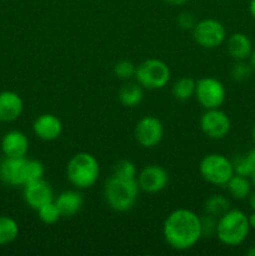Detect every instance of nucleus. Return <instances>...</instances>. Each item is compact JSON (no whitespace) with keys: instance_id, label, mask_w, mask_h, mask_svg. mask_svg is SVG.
I'll list each match as a JSON object with an SVG mask.
<instances>
[{"instance_id":"obj_5","label":"nucleus","mask_w":255,"mask_h":256,"mask_svg":"<svg viewBox=\"0 0 255 256\" xmlns=\"http://www.w3.org/2000/svg\"><path fill=\"white\" fill-rule=\"evenodd\" d=\"M172 72L166 62L159 59H148L136 66L135 79L144 89H164L170 82Z\"/></svg>"},{"instance_id":"obj_6","label":"nucleus","mask_w":255,"mask_h":256,"mask_svg":"<svg viewBox=\"0 0 255 256\" xmlns=\"http://www.w3.org/2000/svg\"><path fill=\"white\" fill-rule=\"evenodd\" d=\"M199 172L205 182L216 186H225L235 174L232 160L222 154L206 155L200 162Z\"/></svg>"},{"instance_id":"obj_34","label":"nucleus","mask_w":255,"mask_h":256,"mask_svg":"<svg viewBox=\"0 0 255 256\" xmlns=\"http://www.w3.org/2000/svg\"><path fill=\"white\" fill-rule=\"evenodd\" d=\"M248 220H249L250 229H254L255 230V212H252V215H249V216H248Z\"/></svg>"},{"instance_id":"obj_39","label":"nucleus","mask_w":255,"mask_h":256,"mask_svg":"<svg viewBox=\"0 0 255 256\" xmlns=\"http://www.w3.org/2000/svg\"><path fill=\"white\" fill-rule=\"evenodd\" d=\"M250 182H252V186H255V172L250 175Z\"/></svg>"},{"instance_id":"obj_13","label":"nucleus","mask_w":255,"mask_h":256,"mask_svg":"<svg viewBox=\"0 0 255 256\" xmlns=\"http://www.w3.org/2000/svg\"><path fill=\"white\" fill-rule=\"evenodd\" d=\"M24 200L34 210H39L45 204L54 202V192L44 179L30 182L24 185Z\"/></svg>"},{"instance_id":"obj_30","label":"nucleus","mask_w":255,"mask_h":256,"mask_svg":"<svg viewBox=\"0 0 255 256\" xmlns=\"http://www.w3.org/2000/svg\"><path fill=\"white\" fill-rule=\"evenodd\" d=\"M232 166H234V172L236 175L250 178V175H252V172L249 162L246 160V156L239 158V159H236L235 162H232Z\"/></svg>"},{"instance_id":"obj_25","label":"nucleus","mask_w":255,"mask_h":256,"mask_svg":"<svg viewBox=\"0 0 255 256\" xmlns=\"http://www.w3.org/2000/svg\"><path fill=\"white\" fill-rule=\"evenodd\" d=\"M135 72H136V65L129 60H122L114 66V74L119 79L130 80L132 78H135Z\"/></svg>"},{"instance_id":"obj_3","label":"nucleus","mask_w":255,"mask_h":256,"mask_svg":"<svg viewBox=\"0 0 255 256\" xmlns=\"http://www.w3.org/2000/svg\"><path fill=\"white\" fill-rule=\"evenodd\" d=\"M66 176L70 184L78 190L90 189L100 176V165L96 158L89 152H79L69 160Z\"/></svg>"},{"instance_id":"obj_22","label":"nucleus","mask_w":255,"mask_h":256,"mask_svg":"<svg viewBox=\"0 0 255 256\" xmlns=\"http://www.w3.org/2000/svg\"><path fill=\"white\" fill-rule=\"evenodd\" d=\"M195 89H196V82L192 78H182L172 85V95L176 100L186 102L192 96H195Z\"/></svg>"},{"instance_id":"obj_27","label":"nucleus","mask_w":255,"mask_h":256,"mask_svg":"<svg viewBox=\"0 0 255 256\" xmlns=\"http://www.w3.org/2000/svg\"><path fill=\"white\" fill-rule=\"evenodd\" d=\"M252 72L254 70H252V65L246 64L245 60L244 62H238L232 69V78L235 82H245V80L250 79Z\"/></svg>"},{"instance_id":"obj_26","label":"nucleus","mask_w":255,"mask_h":256,"mask_svg":"<svg viewBox=\"0 0 255 256\" xmlns=\"http://www.w3.org/2000/svg\"><path fill=\"white\" fill-rule=\"evenodd\" d=\"M45 166L39 160H28L26 162V184L44 178Z\"/></svg>"},{"instance_id":"obj_20","label":"nucleus","mask_w":255,"mask_h":256,"mask_svg":"<svg viewBox=\"0 0 255 256\" xmlns=\"http://www.w3.org/2000/svg\"><path fill=\"white\" fill-rule=\"evenodd\" d=\"M225 186L235 200H244L252 194V184L249 178L234 174Z\"/></svg>"},{"instance_id":"obj_37","label":"nucleus","mask_w":255,"mask_h":256,"mask_svg":"<svg viewBox=\"0 0 255 256\" xmlns=\"http://www.w3.org/2000/svg\"><path fill=\"white\" fill-rule=\"evenodd\" d=\"M250 65H252V70L255 72V50H252V56H250Z\"/></svg>"},{"instance_id":"obj_35","label":"nucleus","mask_w":255,"mask_h":256,"mask_svg":"<svg viewBox=\"0 0 255 256\" xmlns=\"http://www.w3.org/2000/svg\"><path fill=\"white\" fill-rule=\"evenodd\" d=\"M249 12L252 14V16L255 19V0H252L249 4Z\"/></svg>"},{"instance_id":"obj_11","label":"nucleus","mask_w":255,"mask_h":256,"mask_svg":"<svg viewBox=\"0 0 255 256\" xmlns=\"http://www.w3.org/2000/svg\"><path fill=\"white\" fill-rule=\"evenodd\" d=\"M140 190L148 194H158L169 184V174L160 165H149L138 175Z\"/></svg>"},{"instance_id":"obj_7","label":"nucleus","mask_w":255,"mask_h":256,"mask_svg":"<svg viewBox=\"0 0 255 256\" xmlns=\"http://www.w3.org/2000/svg\"><path fill=\"white\" fill-rule=\"evenodd\" d=\"M192 39L204 49H215L226 40V29L215 19H204L192 28Z\"/></svg>"},{"instance_id":"obj_36","label":"nucleus","mask_w":255,"mask_h":256,"mask_svg":"<svg viewBox=\"0 0 255 256\" xmlns=\"http://www.w3.org/2000/svg\"><path fill=\"white\" fill-rule=\"evenodd\" d=\"M250 206H252V212H255V192H252V194H250Z\"/></svg>"},{"instance_id":"obj_33","label":"nucleus","mask_w":255,"mask_h":256,"mask_svg":"<svg viewBox=\"0 0 255 256\" xmlns=\"http://www.w3.org/2000/svg\"><path fill=\"white\" fill-rule=\"evenodd\" d=\"M164 2H168V4L172 5V6H182V5L186 4L189 0H164Z\"/></svg>"},{"instance_id":"obj_24","label":"nucleus","mask_w":255,"mask_h":256,"mask_svg":"<svg viewBox=\"0 0 255 256\" xmlns=\"http://www.w3.org/2000/svg\"><path fill=\"white\" fill-rule=\"evenodd\" d=\"M38 216H39L40 222H44L45 225L56 224V222L62 219V215H60V212L59 209H58L55 202L45 204L44 206L40 208V209L38 210Z\"/></svg>"},{"instance_id":"obj_4","label":"nucleus","mask_w":255,"mask_h":256,"mask_svg":"<svg viewBox=\"0 0 255 256\" xmlns=\"http://www.w3.org/2000/svg\"><path fill=\"white\" fill-rule=\"evenodd\" d=\"M250 232L248 215L242 210L230 209L218 219L216 238L226 246H239L248 239Z\"/></svg>"},{"instance_id":"obj_1","label":"nucleus","mask_w":255,"mask_h":256,"mask_svg":"<svg viewBox=\"0 0 255 256\" xmlns=\"http://www.w3.org/2000/svg\"><path fill=\"white\" fill-rule=\"evenodd\" d=\"M162 234L172 249L189 250L202 238V220L192 210L176 209L165 219Z\"/></svg>"},{"instance_id":"obj_8","label":"nucleus","mask_w":255,"mask_h":256,"mask_svg":"<svg viewBox=\"0 0 255 256\" xmlns=\"http://www.w3.org/2000/svg\"><path fill=\"white\" fill-rule=\"evenodd\" d=\"M195 98L204 109H219L226 99V90L220 80L202 78L196 82Z\"/></svg>"},{"instance_id":"obj_38","label":"nucleus","mask_w":255,"mask_h":256,"mask_svg":"<svg viewBox=\"0 0 255 256\" xmlns=\"http://www.w3.org/2000/svg\"><path fill=\"white\" fill-rule=\"evenodd\" d=\"M246 255H249V256H255V246L250 248V249L246 252Z\"/></svg>"},{"instance_id":"obj_19","label":"nucleus","mask_w":255,"mask_h":256,"mask_svg":"<svg viewBox=\"0 0 255 256\" xmlns=\"http://www.w3.org/2000/svg\"><path fill=\"white\" fill-rule=\"evenodd\" d=\"M144 88L139 82H126L119 90V102L125 108H135L142 104L144 99Z\"/></svg>"},{"instance_id":"obj_2","label":"nucleus","mask_w":255,"mask_h":256,"mask_svg":"<svg viewBox=\"0 0 255 256\" xmlns=\"http://www.w3.org/2000/svg\"><path fill=\"white\" fill-rule=\"evenodd\" d=\"M139 192L138 178H124L112 174L105 182L104 196L114 212H126L136 204Z\"/></svg>"},{"instance_id":"obj_12","label":"nucleus","mask_w":255,"mask_h":256,"mask_svg":"<svg viewBox=\"0 0 255 256\" xmlns=\"http://www.w3.org/2000/svg\"><path fill=\"white\" fill-rule=\"evenodd\" d=\"M25 158H5L0 164V180L10 186H24L26 184Z\"/></svg>"},{"instance_id":"obj_18","label":"nucleus","mask_w":255,"mask_h":256,"mask_svg":"<svg viewBox=\"0 0 255 256\" xmlns=\"http://www.w3.org/2000/svg\"><path fill=\"white\" fill-rule=\"evenodd\" d=\"M226 49L232 59H235L236 62H244L252 56V42L248 35L242 34V32H235L228 39Z\"/></svg>"},{"instance_id":"obj_32","label":"nucleus","mask_w":255,"mask_h":256,"mask_svg":"<svg viewBox=\"0 0 255 256\" xmlns=\"http://www.w3.org/2000/svg\"><path fill=\"white\" fill-rule=\"evenodd\" d=\"M246 160L249 162L250 168H252V172H255V149L250 150L249 154L246 155Z\"/></svg>"},{"instance_id":"obj_9","label":"nucleus","mask_w":255,"mask_h":256,"mask_svg":"<svg viewBox=\"0 0 255 256\" xmlns=\"http://www.w3.org/2000/svg\"><path fill=\"white\" fill-rule=\"evenodd\" d=\"M134 135L136 142L142 148L152 149L162 142L164 138V126L158 118L149 115V116L142 118L136 122Z\"/></svg>"},{"instance_id":"obj_16","label":"nucleus","mask_w":255,"mask_h":256,"mask_svg":"<svg viewBox=\"0 0 255 256\" xmlns=\"http://www.w3.org/2000/svg\"><path fill=\"white\" fill-rule=\"evenodd\" d=\"M2 150L5 158H25L29 152V139L24 132L12 130L2 138Z\"/></svg>"},{"instance_id":"obj_17","label":"nucleus","mask_w":255,"mask_h":256,"mask_svg":"<svg viewBox=\"0 0 255 256\" xmlns=\"http://www.w3.org/2000/svg\"><path fill=\"white\" fill-rule=\"evenodd\" d=\"M54 202L59 209L62 218L75 216L84 206V198L79 190L62 192Z\"/></svg>"},{"instance_id":"obj_31","label":"nucleus","mask_w":255,"mask_h":256,"mask_svg":"<svg viewBox=\"0 0 255 256\" xmlns=\"http://www.w3.org/2000/svg\"><path fill=\"white\" fill-rule=\"evenodd\" d=\"M178 24H179V26L182 28V29L192 30V28L195 26L196 22H195L192 14H190V12H182V14L179 15V18H178Z\"/></svg>"},{"instance_id":"obj_21","label":"nucleus","mask_w":255,"mask_h":256,"mask_svg":"<svg viewBox=\"0 0 255 256\" xmlns=\"http://www.w3.org/2000/svg\"><path fill=\"white\" fill-rule=\"evenodd\" d=\"M19 236V225L12 218L0 216V246L12 244Z\"/></svg>"},{"instance_id":"obj_15","label":"nucleus","mask_w":255,"mask_h":256,"mask_svg":"<svg viewBox=\"0 0 255 256\" xmlns=\"http://www.w3.org/2000/svg\"><path fill=\"white\" fill-rule=\"evenodd\" d=\"M24 112V102L18 92H0V122H12L19 119Z\"/></svg>"},{"instance_id":"obj_10","label":"nucleus","mask_w":255,"mask_h":256,"mask_svg":"<svg viewBox=\"0 0 255 256\" xmlns=\"http://www.w3.org/2000/svg\"><path fill=\"white\" fill-rule=\"evenodd\" d=\"M202 132L212 140H222L230 132L232 122L226 112L219 109H209L200 119Z\"/></svg>"},{"instance_id":"obj_23","label":"nucleus","mask_w":255,"mask_h":256,"mask_svg":"<svg viewBox=\"0 0 255 256\" xmlns=\"http://www.w3.org/2000/svg\"><path fill=\"white\" fill-rule=\"evenodd\" d=\"M205 214L212 215V216L218 218L228 212L230 210V202L222 195L214 194L209 196L205 202Z\"/></svg>"},{"instance_id":"obj_40","label":"nucleus","mask_w":255,"mask_h":256,"mask_svg":"<svg viewBox=\"0 0 255 256\" xmlns=\"http://www.w3.org/2000/svg\"><path fill=\"white\" fill-rule=\"evenodd\" d=\"M252 140H254V142H255V125H254V128H252Z\"/></svg>"},{"instance_id":"obj_28","label":"nucleus","mask_w":255,"mask_h":256,"mask_svg":"<svg viewBox=\"0 0 255 256\" xmlns=\"http://www.w3.org/2000/svg\"><path fill=\"white\" fill-rule=\"evenodd\" d=\"M112 174L124 178H138L136 166H135L134 162H132L130 160H122V162H118L114 166Z\"/></svg>"},{"instance_id":"obj_29","label":"nucleus","mask_w":255,"mask_h":256,"mask_svg":"<svg viewBox=\"0 0 255 256\" xmlns=\"http://www.w3.org/2000/svg\"><path fill=\"white\" fill-rule=\"evenodd\" d=\"M200 220H202V238L216 236L218 218L212 216V215H209V214H205L204 216L200 218Z\"/></svg>"},{"instance_id":"obj_14","label":"nucleus","mask_w":255,"mask_h":256,"mask_svg":"<svg viewBox=\"0 0 255 256\" xmlns=\"http://www.w3.org/2000/svg\"><path fill=\"white\" fill-rule=\"evenodd\" d=\"M34 134L42 142H54L62 132V122L56 115L42 114L32 124Z\"/></svg>"}]
</instances>
